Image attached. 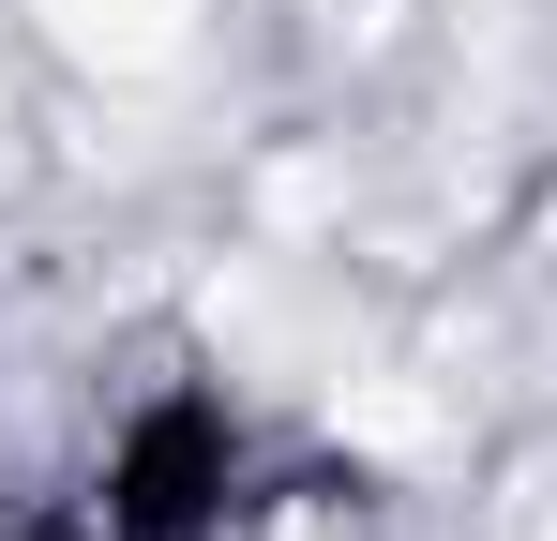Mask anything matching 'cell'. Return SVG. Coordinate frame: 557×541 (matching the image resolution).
Here are the masks:
<instances>
[{
	"label": "cell",
	"instance_id": "obj_1",
	"mask_svg": "<svg viewBox=\"0 0 557 541\" xmlns=\"http://www.w3.org/2000/svg\"><path fill=\"white\" fill-rule=\"evenodd\" d=\"M46 15H61V30H76L91 61H166L196 0H46Z\"/></svg>",
	"mask_w": 557,
	"mask_h": 541
}]
</instances>
